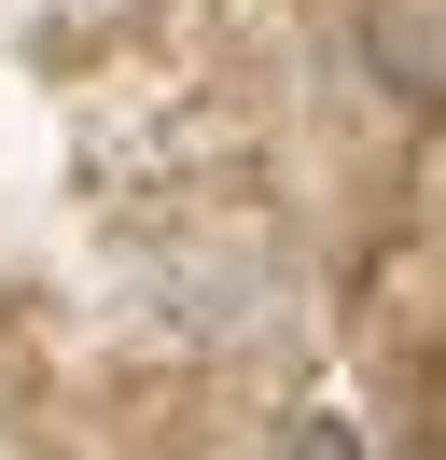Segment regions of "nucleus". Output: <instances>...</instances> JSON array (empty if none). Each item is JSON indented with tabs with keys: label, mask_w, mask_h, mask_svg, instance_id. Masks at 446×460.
I'll list each match as a JSON object with an SVG mask.
<instances>
[{
	"label": "nucleus",
	"mask_w": 446,
	"mask_h": 460,
	"mask_svg": "<svg viewBox=\"0 0 446 460\" xmlns=\"http://www.w3.org/2000/svg\"><path fill=\"white\" fill-rule=\"evenodd\" d=\"M362 57L390 98H446V0H362Z\"/></svg>",
	"instance_id": "obj_1"
},
{
	"label": "nucleus",
	"mask_w": 446,
	"mask_h": 460,
	"mask_svg": "<svg viewBox=\"0 0 446 460\" xmlns=\"http://www.w3.org/2000/svg\"><path fill=\"white\" fill-rule=\"evenodd\" d=\"M279 460H377V447H362V419H334V404H321V419L279 432Z\"/></svg>",
	"instance_id": "obj_2"
}]
</instances>
